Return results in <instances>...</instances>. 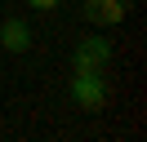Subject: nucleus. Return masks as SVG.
<instances>
[{
  "instance_id": "39448f33",
  "label": "nucleus",
  "mask_w": 147,
  "mask_h": 142,
  "mask_svg": "<svg viewBox=\"0 0 147 142\" xmlns=\"http://www.w3.org/2000/svg\"><path fill=\"white\" fill-rule=\"evenodd\" d=\"M27 5H31V9H45V13H49V9H58L63 0H27Z\"/></svg>"
},
{
  "instance_id": "7ed1b4c3",
  "label": "nucleus",
  "mask_w": 147,
  "mask_h": 142,
  "mask_svg": "<svg viewBox=\"0 0 147 142\" xmlns=\"http://www.w3.org/2000/svg\"><path fill=\"white\" fill-rule=\"evenodd\" d=\"M125 13H129L125 0H85V22H94V27H116V22H125Z\"/></svg>"
},
{
  "instance_id": "f03ea898",
  "label": "nucleus",
  "mask_w": 147,
  "mask_h": 142,
  "mask_svg": "<svg viewBox=\"0 0 147 142\" xmlns=\"http://www.w3.org/2000/svg\"><path fill=\"white\" fill-rule=\"evenodd\" d=\"M71 62H76V71H102V67L111 62V44L102 40V36H89V40L76 44Z\"/></svg>"
},
{
  "instance_id": "20e7f679",
  "label": "nucleus",
  "mask_w": 147,
  "mask_h": 142,
  "mask_svg": "<svg viewBox=\"0 0 147 142\" xmlns=\"http://www.w3.org/2000/svg\"><path fill=\"white\" fill-rule=\"evenodd\" d=\"M0 44H5L9 53H27V49H31L27 22H22V18H5V22H0Z\"/></svg>"
},
{
  "instance_id": "f257e3e1",
  "label": "nucleus",
  "mask_w": 147,
  "mask_h": 142,
  "mask_svg": "<svg viewBox=\"0 0 147 142\" xmlns=\"http://www.w3.org/2000/svg\"><path fill=\"white\" fill-rule=\"evenodd\" d=\"M71 98H76L80 111H102V107H107L102 71H76V76H71Z\"/></svg>"
}]
</instances>
